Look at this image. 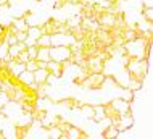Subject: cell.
I'll list each match as a JSON object with an SVG mask.
<instances>
[{"label":"cell","instance_id":"cell-28","mask_svg":"<svg viewBox=\"0 0 153 139\" xmlns=\"http://www.w3.org/2000/svg\"><path fill=\"white\" fill-rule=\"evenodd\" d=\"M81 105H82V102H81V100H77V99H74V97H73L71 110H79V108H81Z\"/></svg>","mask_w":153,"mask_h":139},{"label":"cell","instance_id":"cell-12","mask_svg":"<svg viewBox=\"0 0 153 139\" xmlns=\"http://www.w3.org/2000/svg\"><path fill=\"white\" fill-rule=\"evenodd\" d=\"M103 110H105V116L108 120H113V118H116V116H119V113L116 112V108H114L110 102L103 105Z\"/></svg>","mask_w":153,"mask_h":139},{"label":"cell","instance_id":"cell-7","mask_svg":"<svg viewBox=\"0 0 153 139\" xmlns=\"http://www.w3.org/2000/svg\"><path fill=\"white\" fill-rule=\"evenodd\" d=\"M90 137L87 133L81 131L79 128H76V126H71V128L68 129V139H87Z\"/></svg>","mask_w":153,"mask_h":139},{"label":"cell","instance_id":"cell-4","mask_svg":"<svg viewBox=\"0 0 153 139\" xmlns=\"http://www.w3.org/2000/svg\"><path fill=\"white\" fill-rule=\"evenodd\" d=\"M58 23H60V20H56V18H48L44 24H39V26H40V31H42V34H48V36L55 34Z\"/></svg>","mask_w":153,"mask_h":139},{"label":"cell","instance_id":"cell-1","mask_svg":"<svg viewBox=\"0 0 153 139\" xmlns=\"http://www.w3.org/2000/svg\"><path fill=\"white\" fill-rule=\"evenodd\" d=\"M103 86H105V73H89L81 83V87L90 91L102 89Z\"/></svg>","mask_w":153,"mask_h":139},{"label":"cell","instance_id":"cell-24","mask_svg":"<svg viewBox=\"0 0 153 139\" xmlns=\"http://www.w3.org/2000/svg\"><path fill=\"white\" fill-rule=\"evenodd\" d=\"M15 36H16V39H18V42H23L27 37V31H16Z\"/></svg>","mask_w":153,"mask_h":139},{"label":"cell","instance_id":"cell-17","mask_svg":"<svg viewBox=\"0 0 153 139\" xmlns=\"http://www.w3.org/2000/svg\"><path fill=\"white\" fill-rule=\"evenodd\" d=\"M69 34H71L76 41H81L82 37H84V29H82L79 24L77 26H73V28H69Z\"/></svg>","mask_w":153,"mask_h":139},{"label":"cell","instance_id":"cell-19","mask_svg":"<svg viewBox=\"0 0 153 139\" xmlns=\"http://www.w3.org/2000/svg\"><path fill=\"white\" fill-rule=\"evenodd\" d=\"M7 53H8V55H10V57L15 60V58L18 57V53H19L18 45H16V44H15V45H8V52H7Z\"/></svg>","mask_w":153,"mask_h":139},{"label":"cell","instance_id":"cell-31","mask_svg":"<svg viewBox=\"0 0 153 139\" xmlns=\"http://www.w3.org/2000/svg\"><path fill=\"white\" fill-rule=\"evenodd\" d=\"M0 92H2V81H0Z\"/></svg>","mask_w":153,"mask_h":139},{"label":"cell","instance_id":"cell-27","mask_svg":"<svg viewBox=\"0 0 153 139\" xmlns=\"http://www.w3.org/2000/svg\"><path fill=\"white\" fill-rule=\"evenodd\" d=\"M8 102H10V100H8V97L3 94V92H0V108H3Z\"/></svg>","mask_w":153,"mask_h":139},{"label":"cell","instance_id":"cell-5","mask_svg":"<svg viewBox=\"0 0 153 139\" xmlns=\"http://www.w3.org/2000/svg\"><path fill=\"white\" fill-rule=\"evenodd\" d=\"M110 104L116 108V112L119 113V115H123V113H126V112H131V102H127V100L123 99V97L113 99Z\"/></svg>","mask_w":153,"mask_h":139},{"label":"cell","instance_id":"cell-16","mask_svg":"<svg viewBox=\"0 0 153 139\" xmlns=\"http://www.w3.org/2000/svg\"><path fill=\"white\" fill-rule=\"evenodd\" d=\"M36 45L37 47H50V36L48 34H40L36 39Z\"/></svg>","mask_w":153,"mask_h":139},{"label":"cell","instance_id":"cell-10","mask_svg":"<svg viewBox=\"0 0 153 139\" xmlns=\"http://www.w3.org/2000/svg\"><path fill=\"white\" fill-rule=\"evenodd\" d=\"M34 73V83H45V79L48 76V70L47 68H37Z\"/></svg>","mask_w":153,"mask_h":139},{"label":"cell","instance_id":"cell-3","mask_svg":"<svg viewBox=\"0 0 153 139\" xmlns=\"http://www.w3.org/2000/svg\"><path fill=\"white\" fill-rule=\"evenodd\" d=\"M87 68L90 73H105V62L100 60L97 55L87 58Z\"/></svg>","mask_w":153,"mask_h":139},{"label":"cell","instance_id":"cell-8","mask_svg":"<svg viewBox=\"0 0 153 139\" xmlns=\"http://www.w3.org/2000/svg\"><path fill=\"white\" fill-rule=\"evenodd\" d=\"M11 24H13V28L16 31H27V28H29V24L26 23V20L23 16H18V18L11 20Z\"/></svg>","mask_w":153,"mask_h":139},{"label":"cell","instance_id":"cell-25","mask_svg":"<svg viewBox=\"0 0 153 139\" xmlns=\"http://www.w3.org/2000/svg\"><path fill=\"white\" fill-rule=\"evenodd\" d=\"M16 42H18L16 36L13 34V32H10V34H8V37H7V44H8V45H15Z\"/></svg>","mask_w":153,"mask_h":139},{"label":"cell","instance_id":"cell-20","mask_svg":"<svg viewBox=\"0 0 153 139\" xmlns=\"http://www.w3.org/2000/svg\"><path fill=\"white\" fill-rule=\"evenodd\" d=\"M15 60H16V62H19V63H26L27 60H29V57H27V52H26V50L19 52V53H18V57H16Z\"/></svg>","mask_w":153,"mask_h":139},{"label":"cell","instance_id":"cell-18","mask_svg":"<svg viewBox=\"0 0 153 139\" xmlns=\"http://www.w3.org/2000/svg\"><path fill=\"white\" fill-rule=\"evenodd\" d=\"M140 11H142V18L143 20H147L148 23H152L153 21V8L152 7H143V5H140Z\"/></svg>","mask_w":153,"mask_h":139},{"label":"cell","instance_id":"cell-11","mask_svg":"<svg viewBox=\"0 0 153 139\" xmlns=\"http://www.w3.org/2000/svg\"><path fill=\"white\" fill-rule=\"evenodd\" d=\"M18 78H19V81L24 83V84L34 83V73H32V71H27V70H23L21 73L18 74Z\"/></svg>","mask_w":153,"mask_h":139},{"label":"cell","instance_id":"cell-21","mask_svg":"<svg viewBox=\"0 0 153 139\" xmlns=\"http://www.w3.org/2000/svg\"><path fill=\"white\" fill-rule=\"evenodd\" d=\"M56 126H58V128H60V131H68V129L71 128L73 125L69 123V121H66V120H61V121H60V123L56 125Z\"/></svg>","mask_w":153,"mask_h":139},{"label":"cell","instance_id":"cell-6","mask_svg":"<svg viewBox=\"0 0 153 139\" xmlns=\"http://www.w3.org/2000/svg\"><path fill=\"white\" fill-rule=\"evenodd\" d=\"M45 68L48 70V73L55 74V76L58 78V79L63 76V73H65L63 66H61V62H56V60H48L47 65H45Z\"/></svg>","mask_w":153,"mask_h":139},{"label":"cell","instance_id":"cell-2","mask_svg":"<svg viewBox=\"0 0 153 139\" xmlns=\"http://www.w3.org/2000/svg\"><path fill=\"white\" fill-rule=\"evenodd\" d=\"M50 52V60H56V62H63L69 57L71 50H69L68 45H50L48 49Z\"/></svg>","mask_w":153,"mask_h":139},{"label":"cell","instance_id":"cell-32","mask_svg":"<svg viewBox=\"0 0 153 139\" xmlns=\"http://www.w3.org/2000/svg\"><path fill=\"white\" fill-rule=\"evenodd\" d=\"M37 2H42V0H37Z\"/></svg>","mask_w":153,"mask_h":139},{"label":"cell","instance_id":"cell-29","mask_svg":"<svg viewBox=\"0 0 153 139\" xmlns=\"http://www.w3.org/2000/svg\"><path fill=\"white\" fill-rule=\"evenodd\" d=\"M16 45H18L19 52H23V50H26V49H27V45L24 44V42H16Z\"/></svg>","mask_w":153,"mask_h":139},{"label":"cell","instance_id":"cell-30","mask_svg":"<svg viewBox=\"0 0 153 139\" xmlns=\"http://www.w3.org/2000/svg\"><path fill=\"white\" fill-rule=\"evenodd\" d=\"M18 3V0H7V5L8 7H13V5H16Z\"/></svg>","mask_w":153,"mask_h":139},{"label":"cell","instance_id":"cell-9","mask_svg":"<svg viewBox=\"0 0 153 139\" xmlns=\"http://www.w3.org/2000/svg\"><path fill=\"white\" fill-rule=\"evenodd\" d=\"M50 47H37V55H36V60L39 62H45L47 63L50 60V52H48Z\"/></svg>","mask_w":153,"mask_h":139},{"label":"cell","instance_id":"cell-15","mask_svg":"<svg viewBox=\"0 0 153 139\" xmlns=\"http://www.w3.org/2000/svg\"><path fill=\"white\" fill-rule=\"evenodd\" d=\"M81 113L85 116L87 120H92V116H94V105H89V104H82L81 105Z\"/></svg>","mask_w":153,"mask_h":139},{"label":"cell","instance_id":"cell-14","mask_svg":"<svg viewBox=\"0 0 153 139\" xmlns=\"http://www.w3.org/2000/svg\"><path fill=\"white\" fill-rule=\"evenodd\" d=\"M102 133H103L102 136L105 137V139H114V137H118V136H119V131H118L116 128H114L113 125H110L108 128H106L105 131H102Z\"/></svg>","mask_w":153,"mask_h":139},{"label":"cell","instance_id":"cell-26","mask_svg":"<svg viewBox=\"0 0 153 139\" xmlns=\"http://www.w3.org/2000/svg\"><path fill=\"white\" fill-rule=\"evenodd\" d=\"M56 79H58V78H56L55 74L48 73V76H47V79H45V83H47L48 86H52V84H55V83H56Z\"/></svg>","mask_w":153,"mask_h":139},{"label":"cell","instance_id":"cell-22","mask_svg":"<svg viewBox=\"0 0 153 139\" xmlns=\"http://www.w3.org/2000/svg\"><path fill=\"white\" fill-rule=\"evenodd\" d=\"M26 52H27V57H29V58H36V55H37V45H29V47L26 49Z\"/></svg>","mask_w":153,"mask_h":139},{"label":"cell","instance_id":"cell-23","mask_svg":"<svg viewBox=\"0 0 153 139\" xmlns=\"http://www.w3.org/2000/svg\"><path fill=\"white\" fill-rule=\"evenodd\" d=\"M8 52V44L7 42H0V58H3Z\"/></svg>","mask_w":153,"mask_h":139},{"label":"cell","instance_id":"cell-13","mask_svg":"<svg viewBox=\"0 0 153 139\" xmlns=\"http://www.w3.org/2000/svg\"><path fill=\"white\" fill-rule=\"evenodd\" d=\"M103 118H106L105 116V110H103V105H94V116H92V120L94 121H100Z\"/></svg>","mask_w":153,"mask_h":139}]
</instances>
